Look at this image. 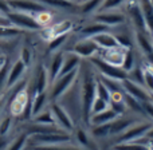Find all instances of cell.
<instances>
[{
	"label": "cell",
	"mask_w": 153,
	"mask_h": 150,
	"mask_svg": "<svg viewBox=\"0 0 153 150\" xmlns=\"http://www.w3.org/2000/svg\"><path fill=\"white\" fill-rule=\"evenodd\" d=\"M95 83H97V79L90 74V71L85 72L81 87V114L83 122L89 126L90 117H91V105L95 98Z\"/></svg>",
	"instance_id": "cell-1"
},
{
	"label": "cell",
	"mask_w": 153,
	"mask_h": 150,
	"mask_svg": "<svg viewBox=\"0 0 153 150\" xmlns=\"http://www.w3.org/2000/svg\"><path fill=\"white\" fill-rule=\"evenodd\" d=\"M81 67V66H79ZM79 75V69L70 71L65 75H61L50 84V90L47 91L48 94V102H58V99L61 97H63V94H66L70 90V87L73 86V83L76 81Z\"/></svg>",
	"instance_id": "cell-2"
},
{
	"label": "cell",
	"mask_w": 153,
	"mask_h": 150,
	"mask_svg": "<svg viewBox=\"0 0 153 150\" xmlns=\"http://www.w3.org/2000/svg\"><path fill=\"white\" fill-rule=\"evenodd\" d=\"M73 137L65 130H55L43 134H34L30 135L28 141L34 146H54V145H65L71 142Z\"/></svg>",
	"instance_id": "cell-3"
},
{
	"label": "cell",
	"mask_w": 153,
	"mask_h": 150,
	"mask_svg": "<svg viewBox=\"0 0 153 150\" xmlns=\"http://www.w3.org/2000/svg\"><path fill=\"white\" fill-rule=\"evenodd\" d=\"M31 103L28 94V89H27V83L24 82L22 84V87L19 86L18 90L13 92L12 98L10 102V114L16 118V117H22L24 114V111L27 110V107Z\"/></svg>",
	"instance_id": "cell-4"
},
{
	"label": "cell",
	"mask_w": 153,
	"mask_h": 150,
	"mask_svg": "<svg viewBox=\"0 0 153 150\" xmlns=\"http://www.w3.org/2000/svg\"><path fill=\"white\" fill-rule=\"evenodd\" d=\"M7 18L10 19L11 24H12L13 27H18L22 31H40V30L43 28V26L31 13L11 11L7 15Z\"/></svg>",
	"instance_id": "cell-5"
},
{
	"label": "cell",
	"mask_w": 153,
	"mask_h": 150,
	"mask_svg": "<svg viewBox=\"0 0 153 150\" xmlns=\"http://www.w3.org/2000/svg\"><path fill=\"white\" fill-rule=\"evenodd\" d=\"M90 62H91L93 66L102 74V76H105V78L113 79V81H117V82H122L128 78V72H125L121 67L111 66V64L103 62L102 59H100L98 56L90 58Z\"/></svg>",
	"instance_id": "cell-6"
},
{
	"label": "cell",
	"mask_w": 153,
	"mask_h": 150,
	"mask_svg": "<svg viewBox=\"0 0 153 150\" xmlns=\"http://www.w3.org/2000/svg\"><path fill=\"white\" fill-rule=\"evenodd\" d=\"M50 110L54 115V119H55V123L59 129L65 130V132H71L74 130V121H73L71 115L67 113V110L58 102H51L50 103Z\"/></svg>",
	"instance_id": "cell-7"
},
{
	"label": "cell",
	"mask_w": 153,
	"mask_h": 150,
	"mask_svg": "<svg viewBox=\"0 0 153 150\" xmlns=\"http://www.w3.org/2000/svg\"><path fill=\"white\" fill-rule=\"evenodd\" d=\"M7 3L10 5V10L16 11V12L36 15V13L47 11V7L36 0H7Z\"/></svg>",
	"instance_id": "cell-8"
},
{
	"label": "cell",
	"mask_w": 153,
	"mask_h": 150,
	"mask_svg": "<svg viewBox=\"0 0 153 150\" xmlns=\"http://www.w3.org/2000/svg\"><path fill=\"white\" fill-rule=\"evenodd\" d=\"M101 48L98 47V44L91 39V38H83L82 40L76 42L73 48L70 50V52H74L75 55H78L81 59H90L98 55Z\"/></svg>",
	"instance_id": "cell-9"
},
{
	"label": "cell",
	"mask_w": 153,
	"mask_h": 150,
	"mask_svg": "<svg viewBox=\"0 0 153 150\" xmlns=\"http://www.w3.org/2000/svg\"><path fill=\"white\" fill-rule=\"evenodd\" d=\"M152 126H153L152 121L141 122V123H137V122H136L133 126H130L126 132L122 133V134L120 135L118 143H121V142H134V141L145 137L146 133L152 129Z\"/></svg>",
	"instance_id": "cell-10"
},
{
	"label": "cell",
	"mask_w": 153,
	"mask_h": 150,
	"mask_svg": "<svg viewBox=\"0 0 153 150\" xmlns=\"http://www.w3.org/2000/svg\"><path fill=\"white\" fill-rule=\"evenodd\" d=\"M121 86H122L124 92L132 95L133 98L138 99L141 103L145 102V100L151 99V94H152V92H149L144 86H141V84H138V83H136V82L130 81L129 78H126L125 81H122L121 82Z\"/></svg>",
	"instance_id": "cell-11"
},
{
	"label": "cell",
	"mask_w": 153,
	"mask_h": 150,
	"mask_svg": "<svg viewBox=\"0 0 153 150\" xmlns=\"http://www.w3.org/2000/svg\"><path fill=\"white\" fill-rule=\"evenodd\" d=\"M128 48H124V47H121V46H118V47L109 48V50H100L97 56L100 59H102L103 62H106V63L111 64V66L121 67L122 62H124L125 51Z\"/></svg>",
	"instance_id": "cell-12"
},
{
	"label": "cell",
	"mask_w": 153,
	"mask_h": 150,
	"mask_svg": "<svg viewBox=\"0 0 153 150\" xmlns=\"http://www.w3.org/2000/svg\"><path fill=\"white\" fill-rule=\"evenodd\" d=\"M26 71H27V66L22 62V59H16L10 67V72H8L5 89L12 90L19 82H22V79H23Z\"/></svg>",
	"instance_id": "cell-13"
},
{
	"label": "cell",
	"mask_w": 153,
	"mask_h": 150,
	"mask_svg": "<svg viewBox=\"0 0 153 150\" xmlns=\"http://www.w3.org/2000/svg\"><path fill=\"white\" fill-rule=\"evenodd\" d=\"M128 15H129L130 21L133 23L136 31L148 32V30H146V24H145V19H144L143 11H141L138 1L130 3V4L128 5ZM148 34H149V32H148Z\"/></svg>",
	"instance_id": "cell-14"
},
{
	"label": "cell",
	"mask_w": 153,
	"mask_h": 150,
	"mask_svg": "<svg viewBox=\"0 0 153 150\" xmlns=\"http://www.w3.org/2000/svg\"><path fill=\"white\" fill-rule=\"evenodd\" d=\"M136 122L137 121L134 118H132V117H124V114L122 115H117L109 123V126H110V134L109 135H121L130 126H133Z\"/></svg>",
	"instance_id": "cell-15"
},
{
	"label": "cell",
	"mask_w": 153,
	"mask_h": 150,
	"mask_svg": "<svg viewBox=\"0 0 153 150\" xmlns=\"http://www.w3.org/2000/svg\"><path fill=\"white\" fill-rule=\"evenodd\" d=\"M94 20L97 23H101L103 26L109 27H116V26H120V24L124 23L125 18L122 13H117V12H113V11H103V12H98L97 15L94 16Z\"/></svg>",
	"instance_id": "cell-16"
},
{
	"label": "cell",
	"mask_w": 153,
	"mask_h": 150,
	"mask_svg": "<svg viewBox=\"0 0 153 150\" xmlns=\"http://www.w3.org/2000/svg\"><path fill=\"white\" fill-rule=\"evenodd\" d=\"M73 28H74V23H73L71 20H62V21H58V23L53 24V26H50L48 28L43 30L45 32H47V36H46V39L47 40H51L55 36H61V35H69L70 32L73 31Z\"/></svg>",
	"instance_id": "cell-17"
},
{
	"label": "cell",
	"mask_w": 153,
	"mask_h": 150,
	"mask_svg": "<svg viewBox=\"0 0 153 150\" xmlns=\"http://www.w3.org/2000/svg\"><path fill=\"white\" fill-rule=\"evenodd\" d=\"M50 87V79H48L47 67L40 66L35 74V82H34V94L45 92Z\"/></svg>",
	"instance_id": "cell-18"
},
{
	"label": "cell",
	"mask_w": 153,
	"mask_h": 150,
	"mask_svg": "<svg viewBox=\"0 0 153 150\" xmlns=\"http://www.w3.org/2000/svg\"><path fill=\"white\" fill-rule=\"evenodd\" d=\"M63 59H65V52L58 51L54 52V56L50 62V66L47 67V72H48V79H50V84L55 81L56 78L61 74L62 66H63Z\"/></svg>",
	"instance_id": "cell-19"
},
{
	"label": "cell",
	"mask_w": 153,
	"mask_h": 150,
	"mask_svg": "<svg viewBox=\"0 0 153 150\" xmlns=\"http://www.w3.org/2000/svg\"><path fill=\"white\" fill-rule=\"evenodd\" d=\"M91 39L97 43L98 47H100L101 50H109V48H114V47H118L120 46L118 40H117V36L113 34H110L109 31L95 35V36L91 38Z\"/></svg>",
	"instance_id": "cell-20"
},
{
	"label": "cell",
	"mask_w": 153,
	"mask_h": 150,
	"mask_svg": "<svg viewBox=\"0 0 153 150\" xmlns=\"http://www.w3.org/2000/svg\"><path fill=\"white\" fill-rule=\"evenodd\" d=\"M81 62L82 59L79 58L78 55H75L74 52H65V59H63V66H62V70H61V75H65L67 74V72L70 71H74V70L79 69V66H81Z\"/></svg>",
	"instance_id": "cell-21"
},
{
	"label": "cell",
	"mask_w": 153,
	"mask_h": 150,
	"mask_svg": "<svg viewBox=\"0 0 153 150\" xmlns=\"http://www.w3.org/2000/svg\"><path fill=\"white\" fill-rule=\"evenodd\" d=\"M47 103H48L47 91L39 92V94H34V98H32V100H31V115L34 117V115H36V114H39L42 110H45V109L47 107Z\"/></svg>",
	"instance_id": "cell-22"
},
{
	"label": "cell",
	"mask_w": 153,
	"mask_h": 150,
	"mask_svg": "<svg viewBox=\"0 0 153 150\" xmlns=\"http://www.w3.org/2000/svg\"><path fill=\"white\" fill-rule=\"evenodd\" d=\"M138 4H140L144 19H145L146 30L149 34L153 35V5L151 0H138Z\"/></svg>",
	"instance_id": "cell-23"
},
{
	"label": "cell",
	"mask_w": 153,
	"mask_h": 150,
	"mask_svg": "<svg viewBox=\"0 0 153 150\" xmlns=\"http://www.w3.org/2000/svg\"><path fill=\"white\" fill-rule=\"evenodd\" d=\"M116 117H117V114L109 107L108 110L102 111V113L94 114V115L90 117V126H97V125L109 123V122H111Z\"/></svg>",
	"instance_id": "cell-24"
},
{
	"label": "cell",
	"mask_w": 153,
	"mask_h": 150,
	"mask_svg": "<svg viewBox=\"0 0 153 150\" xmlns=\"http://www.w3.org/2000/svg\"><path fill=\"white\" fill-rule=\"evenodd\" d=\"M32 122L36 125H46V126H56L55 119H54V115L51 113L50 107H46L45 110H42L39 114L32 117Z\"/></svg>",
	"instance_id": "cell-25"
},
{
	"label": "cell",
	"mask_w": 153,
	"mask_h": 150,
	"mask_svg": "<svg viewBox=\"0 0 153 150\" xmlns=\"http://www.w3.org/2000/svg\"><path fill=\"white\" fill-rule=\"evenodd\" d=\"M106 31H109V27H106V26H103V24L95 21V23L83 27V28L81 30V34H82L83 38H94L95 35L102 34V32H106Z\"/></svg>",
	"instance_id": "cell-26"
},
{
	"label": "cell",
	"mask_w": 153,
	"mask_h": 150,
	"mask_svg": "<svg viewBox=\"0 0 153 150\" xmlns=\"http://www.w3.org/2000/svg\"><path fill=\"white\" fill-rule=\"evenodd\" d=\"M124 102H125V106H126V109H130L133 113H137V114H140V115H145V113H144V109H143V103H141L138 99L133 98L132 95L124 92Z\"/></svg>",
	"instance_id": "cell-27"
},
{
	"label": "cell",
	"mask_w": 153,
	"mask_h": 150,
	"mask_svg": "<svg viewBox=\"0 0 153 150\" xmlns=\"http://www.w3.org/2000/svg\"><path fill=\"white\" fill-rule=\"evenodd\" d=\"M101 3L102 0H83L79 5V11L82 15H89V13H93L100 10Z\"/></svg>",
	"instance_id": "cell-28"
},
{
	"label": "cell",
	"mask_w": 153,
	"mask_h": 150,
	"mask_svg": "<svg viewBox=\"0 0 153 150\" xmlns=\"http://www.w3.org/2000/svg\"><path fill=\"white\" fill-rule=\"evenodd\" d=\"M143 75H144V87L149 92H153V66L146 63L143 66Z\"/></svg>",
	"instance_id": "cell-29"
},
{
	"label": "cell",
	"mask_w": 153,
	"mask_h": 150,
	"mask_svg": "<svg viewBox=\"0 0 153 150\" xmlns=\"http://www.w3.org/2000/svg\"><path fill=\"white\" fill-rule=\"evenodd\" d=\"M27 142H28V134H27L26 132H23L20 135H18V137L12 141L11 145L8 143V146L5 150H24Z\"/></svg>",
	"instance_id": "cell-30"
},
{
	"label": "cell",
	"mask_w": 153,
	"mask_h": 150,
	"mask_svg": "<svg viewBox=\"0 0 153 150\" xmlns=\"http://www.w3.org/2000/svg\"><path fill=\"white\" fill-rule=\"evenodd\" d=\"M36 1L42 3L46 7H54V8H73L75 7V3L70 1V0H36Z\"/></svg>",
	"instance_id": "cell-31"
},
{
	"label": "cell",
	"mask_w": 153,
	"mask_h": 150,
	"mask_svg": "<svg viewBox=\"0 0 153 150\" xmlns=\"http://www.w3.org/2000/svg\"><path fill=\"white\" fill-rule=\"evenodd\" d=\"M136 67V63H134V51H133V48H128L126 51H125V56H124V62H122V66L121 69L124 70L125 72H129L132 71L133 69Z\"/></svg>",
	"instance_id": "cell-32"
},
{
	"label": "cell",
	"mask_w": 153,
	"mask_h": 150,
	"mask_svg": "<svg viewBox=\"0 0 153 150\" xmlns=\"http://www.w3.org/2000/svg\"><path fill=\"white\" fill-rule=\"evenodd\" d=\"M23 34L20 28L13 26H0V39H11Z\"/></svg>",
	"instance_id": "cell-33"
},
{
	"label": "cell",
	"mask_w": 153,
	"mask_h": 150,
	"mask_svg": "<svg viewBox=\"0 0 153 150\" xmlns=\"http://www.w3.org/2000/svg\"><path fill=\"white\" fill-rule=\"evenodd\" d=\"M75 140L76 142H78L79 148L82 149H86V150H90V140L89 137H87V133L85 132L83 129H81V127H78V129H75Z\"/></svg>",
	"instance_id": "cell-34"
},
{
	"label": "cell",
	"mask_w": 153,
	"mask_h": 150,
	"mask_svg": "<svg viewBox=\"0 0 153 150\" xmlns=\"http://www.w3.org/2000/svg\"><path fill=\"white\" fill-rule=\"evenodd\" d=\"M69 35H61V36H55L51 40H48V51L50 52H58L62 48V46L66 43Z\"/></svg>",
	"instance_id": "cell-35"
},
{
	"label": "cell",
	"mask_w": 153,
	"mask_h": 150,
	"mask_svg": "<svg viewBox=\"0 0 153 150\" xmlns=\"http://www.w3.org/2000/svg\"><path fill=\"white\" fill-rule=\"evenodd\" d=\"M128 0H102L100 5L98 12H103V11H113L116 8L121 7L122 4H125Z\"/></svg>",
	"instance_id": "cell-36"
},
{
	"label": "cell",
	"mask_w": 153,
	"mask_h": 150,
	"mask_svg": "<svg viewBox=\"0 0 153 150\" xmlns=\"http://www.w3.org/2000/svg\"><path fill=\"white\" fill-rule=\"evenodd\" d=\"M95 95L110 103V90L105 86V83L101 79H98L97 83H95Z\"/></svg>",
	"instance_id": "cell-37"
},
{
	"label": "cell",
	"mask_w": 153,
	"mask_h": 150,
	"mask_svg": "<svg viewBox=\"0 0 153 150\" xmlns=\"http://www.w3.org/2000/svg\"><path fill=\"white\" fill-rule=\"evenodd\" d=\"M113 150H149V148L137 142H121L114 145Z\"/></svg>",
	"instance_id": "cell-38"
},
{
	"label": "cell",
	"mask_w": 153,
	"mask_h": 150,
	"mask_svg": "<svg viewBox=\"0 0 153 150\" xmlns=\"http://www.w3.org/2000/svg\"><path fill=\"white\" fill-rule=\"evenodd\" d=\"M108 109H109V102H106L105 99H102V98L95 95L94 100H93V105H91V115L102 113V111L108 110Z\"/></svg>",
	"instance_id": "cell-39"
},
{
	"label": "cell",
	"mask_w": 153,
	"mask_h": 150,
	"mask_svg": "<svg viewBox=\"0 0 153 150\" xmlns=\"http://www.w3.org/2000/svg\"><path fill=\"white\" fill-rule=\"evenodd\" d=\"M110 123V122H109ZM109 123H103V125H97V126H91V135L97 138H103L106 135L110 134V126Z\"/></svg>",
	"instance_id": "cell-40"
},
{
	"label": "cell",
	"mask_w": 153,
	"mask_h": 150,
	"mask_svg": "<svg viewBox=\"0 0 153 150\" xmlns=\"http://www.w3.org/2000/svg\"><path fill=\"white\" fill-rule=\"evenodd\" d=\"M12 121H13V117L11 114H8L7 117H4L0 121V137H7L8 135L11 127H12Z\"/></svg>",
	"instance_id": "cell-41"
},
{
	"label": "cell",
	"mask_w": 153,
	"mask_h": 150,
	"mask_svg": "<svg viewBox=\"0 0 153 150\" xmlns=\"http://www.w3.org/2000/svg\"><path fill=\"white\" fill-rule=\"evenodd\" d=\"M10 61H7L1 67H0V94L1 91L5 89L7 84V78H8V72H10Z\"/></svg>",
	"instance_id": "cell-42"
},
{
	"label": "cell",
	"mask_w": 153,
	"mask_h": 150,
	"mask_svg": "<svg viewBox=\"0 0 153 150\" xmlns=\"http://www.w3.org/2000/svg\"><path fill=\"white\" fill-rule=\"evenodd\" d=\"M34 150H86L79 146H69L67 143L65 145H54V146H34Z\"/></svg>",
	"instance_id": "cell-43"
},
{
	"label": "cell",
	"mask_w": 153,
	"mask_h": 150,
	"mask_svg": "<svg viewBox=\"0 0 153 150\" xmlns=\"http://www.w3.org/2000/svg\"><path fill=\"white\" fill-rule=\"evenodd\" d=\"M19 59H22V62L28 67L32 62V51L30 50L28 47H23L20 50V56H19Z\"/></svg>",
	"instance_id": "cell-44"
},
{
	"label": "cell",
	"mask_w": 153,
	"mask_h": 150,
	"mask_svg": "<svg viewBox=\"0 0 153 150\" xmlns=\"http://www.w3.org/2000/svg\"><path fill=\"white\" fill-rule=\"evenodd\" d=\"M109 107L117 114V115H122L126 111V106H125L124 100H120V102H110L109 103Z\"/></svg>",
	"instance_id": "cell-45"
},
{
	"label": "cell",
	"mask_w": 153,
	"mask_h": 150,
	"mask_svg": "<svg viewBox=\"0 0 153 150\" xmlns=\"http://www.w3.org/2000/svg\"><path fill=\"white\" fill-rule=\"evenodd\" d=\"M143 109H144V113H145V117L153 121V102L151 99L145 100L143 102Z\"/></svg>",
	"instance_id": "cell-46"
},
{
	"label": "cell",
	"mask_w": 153,
	"mask_h": 150,
	"mask_svg": "<svg viewBox=\"0 0 153 150\" xmlns=\"http://www.w3.org/2000/svg\"><path fill=\"white\" fill-rule=\"evenodd\" d=\"M10 12H11V10H10V5H8L7 0H0V13L7 16Z\"/></svg>",
	"instance_id": "cell-47"
},
{
	"label": "cell",
	"mask_w": 153,
	"mask_h": 150,
	"mask_svg": "<svg viewBox=\"0 0 153 150\" xmlns=\"http://www.w3.org/2000/svg\"><path fill=\"white\" fill-rule=\"evenodd\" d=\"M8 146V140L7 137H0V150H5Z\"/></svg>",
	"instance_id": "cell-48"
},
{
	"label": "cell",
	"mask_w": 153,
	"mask_h": 150,
	"mask_svg": "<svg viewBox=\"0 0 153 150\" xmlns=\"http://www.w3.org/2000/svg\"><path fill=\"white\" fill-rule=\"evenodd\" d=\"M7 61H8V58H7V56H4V55H1V54H0V67H1L3 64H4Z\"/></svg>",
	"instance_id": "cell-49"
},
{
	"label": "cell",
	"mask_w": 153,
	"mask_h": 150,
	"mask_svg": "<svg viewBox=\"0 0 153 150\" xmlns=\"http://www.w3.org/2000/svg\"><path fill=\"white\" fill-rule=\"evenodd\" d=\"M145 137H146V138H149V140H151L152 142H153V126H152V129L149 130L148 133H146V135H145Z\"/></svg>",
	"instance_id": "cell-50"
},
{
	"label": "cell",
	"mask_w": 153,
	"mask_h": 150,
	"mask_svg": "<svg viewBox=\"0 0 153 150\" xmlns=\"http://www.w3.org/2000/svg\"><path fill=\"white\" fill-rule=\"evenodd\" d=\"M3 109H4V99L0 98V114L3 113Z\"/></svg>",
	"instance_id": "cell-51"
},
{
	"label": "cell",
	"mask_w": 153,
	"mask_h": 150,
	"mask_svg": "<svg viewBox=\"0 0 153 150\" xmlns=\"http://www.w3.org/2000/svg\"><path fill=\"white\" fill-rule=\"evenodd\" d=\"M70 1H73V3H76V1H79V0H70ZM81 3H82V0H81Z\"/></svg>",
	"instance_id": "cell-52"
},
{
	"label": "cell",
	"mask_w": 153,
	"mask_h": 150,
	"mask_svg": "<svg viewBox=\"0 0 153 150\" xmlns=\"http://www.w3.org/2000/svg\"><path fill=\"white\" fill-rule=\"evenodd\" d=\"M151 100H152V102H153V92H152V94H151Z\"/></svg>",
	"instance_id": "cell-53"
},
{
	"label": "cell",
	"mask_w": 153,
	"mask_h": 150,
	"mask_svg": "<svg viewBox=\"0 0 153 150\" xmlns=\"http://www.w3.org/2000/svg\"><path fill=\"white\" fill-rule=\"evenodd\" d=\"M0 98H1V94H0Z\"/></svg>",
	"instance_id": "cell-54"
},
{
	"label": "cell",
	"mask_w": 153,
	"mask_h": 150,
	"mask_svg": "<svg viewBox=\"0 0 153 150\" xmlns=\"http://www.w3.org/2000/svg\"><path fill=\"white\" fill-rule=\"evenodd\" d=\"M82 1H83V0H82Z\"/></svg>",
	"instance_id": "cell-55"
}]
</instances>
